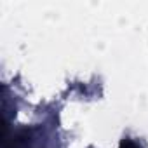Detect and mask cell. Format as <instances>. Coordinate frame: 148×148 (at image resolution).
<instances>
[{
	"mask_svg": "<svg viewBox=\"0 0 148 148\" xmlns=\"http://www.w3.org/2000/svg\"><path fill=\"white\" fill-rule=\"evenodd\" d=\"M120 148H139V146L134 141H131V139H124L122 145H120Z\"/></svg>",
	"mask_w": 148,
	"mask_h": 148,
	"instance_id": "1",
	"label": "cell"
}]
</instances>
